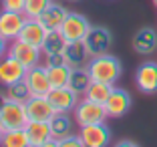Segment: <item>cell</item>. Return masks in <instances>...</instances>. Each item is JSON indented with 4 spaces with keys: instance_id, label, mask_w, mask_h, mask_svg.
<instances>
[{
    "instance_id": "6da1fadb",
    "label": "cell",
    "mask_w": 157,
    "mask_h": 147,
    "mask_svg": "<svg viewBox=\"0 0 157 147\" xmlns=\"http://www.w3.org/2000/svg\"><path fill=\"white\" fill-rule=\"evenodd\" d=\"M89 75H91L93 81H101V83H109L115 85L119 81L121 73H123V67H121V60L113 55H99L93 56L87 63Z\"/></svg>"
},
{
    "instance_id": "4dcf8cb0",
    "label": "cell",
    "mask_w": 157,
    "mask_h": 147,
    "mask_svg": "<svg viewBox=\"0 0 157 147\" xmlns=\"http://www.w3.org/2000/svg\"><path fill=\"white\" fill-rule=\"evenodd\" d=\"M113 147H139L135 141H129V139H123V141H119L117 145H113Z\"/></svg>"
},
{
    "instance_id": "cb8c5ba5",
    "label": "cell",
    "mask_w": 157,
    "mask_h": 147,
    "mask_svg": "<svg viewBox=\"0 0 157 147\" xmlns=\"http://www.w3.org/2000/svg\"><path fill=\"white\" fill-rule=\"evenodd\" d=\"M0 147H30V139H28L26 129L4 131V137L0 141Z\"/></svg>"
},
{
    "instance_id": "e0dca14e",
    "label": "cell",
    "mask_w": 157,
    "mask_h": 147,
    "mask_svg": "<svg viewBox=\"0 0 157 147\" xmlns=\"http://www.w3.org/2000/svg\"><path fill=\"white\" fill-rule=\"evenodd\" d=\"M133 48L139 55H151V52H155V48H157V30H153V28H149V26L137 30L135 37H133Z\"/></svg>"
},
{
    "instance_id": "f546056e",
    "label": "cell",
    "mask_w": 157,
    "mask_h": 147,
    "mask_svg": "<svg viewBox=\"0 0 157 147\" xmlns=\"http://www.w3.org/2000/svg\"><path fill=\"white\" fill-rule=\"evenodd\" d=\"M63 63H65V55H44V67L63 64Z\"/></svg>"
},
{
    "instance_id": "1f68e13d",
    "label": "cell",
    "mask_w": 157,
    "mask_h": 147,
    "mask_svg": "<svg viewBox=\"0 0 157 147\" xmlns=\"http://www.w3.org/2000/svg\"><path fill=\"white\" fill-rule=\"evenodd\" d=\"M6 55H8V46H6V41L0 37V59H2V56H6Z\"/></svg>"
},
{
    "instance_id": "8992f818",
    "label": "cell",
    "mask_w": 157,
    "mask_h": 147,
    "mask_svg": "<svg viewBox=\"0 0 157 147\" xmlns=\"http://www.w3.org/2000/svg\"><path fill=\"white\" fill-rule=\"evenodd\" d=\"M26 67L20 63L18 59H14L12 55H6L0 59V85H14L18 81H24L26 77Z\"/></svg>"
},
{
    "instance_id": "836d02e7",
    "label": "cell",
    "mask_w": 157,
    "mask_h": 147,
    "mask_svg": "<svg viewBox=\"0 0 157 147\" xmlns=\"http://www.w3.org/2000/svg\"><path fill=\"white\" fill-rule=\"evenodd\" d=\"M4 103H6V93H0V109H2Z\"/></svg>"
},
{
    "instance_id": "83f0119b",
    "label": "cell",
    "mask_w": 157,
    "mask_h": 147,
    "mask_svg": "<svg viewBox=\"0 0 157 147\" xmlns=\"http://www.w3.org/2000/svg\"><path fill=\"white\" fill-rule=\"evenodd\" d=\"M2 10H8V12H24V0H2Z\"/></svg>"
},
{
    "instance_id": "30bf717a",
    "label": "cell",
    "mask_w": 157,
    "mask_h": 147,
    "mask_svg": "<svg viewBox=\"0 0 157 147\" xmlns=\"http://www.w3.org/2000/svg\"><path fill=\"white\" fill-rule=\"evenodd\" d=\"M24 22H26V16L24 12H8V10H2L0 14V37L4 41H16L22 30Z\"/></svg>"
},
{
    "instance_id": "603a6c76",
    "label": "cell",
    "mask_w": 157,
    "mask_h": 147,
    "mask_svg": "<svg viewBox=\"0 0 157 147\" xmlns=\"http://www.w3.org/2000/svg\"><path fill=\"white\" fill-rule=\"evenodd\" d=\"M71 67L67 63L63 64H52V67H46V73H48V81H51L52 89L56 87H67L71 79Z\"/></svg>"
},
{
    "instance_id": "8fae6325",
    "label": "cell",
    "mask_w": 157,
    "mask_h": 147,
    "mask_svg": "<svg viewBox=\"0 0 157 147\" xmlns=\"http://www.w3.org/2000/svg\"><path fill=\"white\" fill-rule=\"evenodd\" d=\"M24 109H26L28 121H51L56 113L55 107L48 101V97H34V95L24 103Z\"/></svg>"
},
{
    "instance_id": "7a4b0ae2",
    "label": "cell",
    "mask_w": 157,
    "mask_h": 147,
    "mask_svg": "<svg viewBox=\"0 0 157 147\" xmlns=\"http://www.w3.org/2000/svg\"><path fill=\"white\" fill-rule=\"evenodd\" d=\"M107 109L103 103H95L91 99H81L75 107V121H77L81 127L85 125H95V123H105L107 119Z\"/></svg>"
},
{
    "instance_id": "e575fe53",
    "label": "cell",
    "mask_w": 157,
    "mask_h": 147,
    "mask_svg": "<svg viewBox=\"0 0 157 147\" xmlns=\"http://www.w3.org/2000/svg\"><path fill=\"white\" fill-rule=\"evenodd\" d=\"M2 137H4V129L0 127V141H2Z\"/></svg>"
},
{
    "instance_id": "ba28073f",
    "label": "cell",
    "mask_w": 157,
    "mask_h": 147,
    "mask_svg": "<svg viewBox=\"0 0 157 147\" xmlns=\"http://www.w3.org/2000/svg\"><path fill=\"white\" fill-rule=\"evenodd\" d=\"M81 139L85 147H109L111 143V129L105 123H95V125H85L81 127Z\"/></svg>"
},
{
    "instance_id": "d6a6232c",
    "label": "cell",
    "mask_w": 157,
    "mask_h": 147,
    "mask_svg": "<svg viewBox=\"0 0 157 147\" xmlns=\"http://www.w3.org/2000/svg\"><path fill=\"white\" fill-rule=\"evenodd\" d=\"M40 147H59V141H56V139H48V141L42 143Z\"/></svg>"
},
{
    "instance_id": "2e32d148",
    "label": "cell",
    "mask_w": 157,
    "mask_h": 147,
    "mask_svg": "<svg viewBox=\"0 0 157 147\" xmlns=\"http://www.w3.org/2000/svg\"><path fill=\"white\" fill-rule=\"evenodd\" d=\"M67 14H69V12H67L65 6H60V4H56V2H52V4L48 6V8H46L36 20L48 32H52V30H59V28L63 26V22H65V18H67Z\"/></svg>"
},
{
    "instance_id": "9a60e30c",
    "label": "cell",
    "mask_w": 157,
    "mask_h": 147,
    "mask_svg": "<svg viewBox=\"0 0 157 147\" xmlns=\"http://www.w3.org/2000/svg\"><path fill=\"white\" fill-rule=\"evenodd\" d=\"M46 34H48V30H46L36 18H26V22H24L22 30H20V34H18V41L28 42V44L40 48L44 38H46Z\"/></svg>"
},
{
    "instance_id": "7402d4cb",
    "label": "cell",
    "mask_w": 157,
    "mask_h": 147,
    "mask_svg": "<svg viewBox=\"0 0 157 147\" xmlns=\"http://www.w3.org/2000/svg\"><path fill=\"white\" fill-rule=\"evenodd\" d=\"M67 44H69V41H67L65 37H63V32L60 30H52L46 34L44 42H42L40 51L42 55H63L67 48Z\"/></svg>"
},
{
    "instance_id": "9c48e42d",
    "label": "cell",
    "mask_w": 157,
    "mask_h": 147,
    "mask_svg": "<svg viewBox=\"0 0 157 147\" xmlns=\"http://www.w3.org/2000/svg\"><path fill=\"white\" fill-rule=\"evenodd\" d=\"M135 85L143 95H155L157 93V63L147 60V63L139 64L137 73H135Z\"/></svg>"
},
{
    "instance_id": "4fadbf2b",
    "label": "cell",
    "mask_w": 157,
    "mask_h": 147,
    "mask_svg": "<svg viewBox=\"0 0 157 147\" xmlns=\"http://www.w3.org/2000/svg\"><path fill=\"white\" fill-rule=\"evenodd\" d=\"M48 101L51 105L55 107L56 113H69V111H75L78 103V95L75 91H71L69 87H56V89H51L48 93Z\"/></svg>"
},
{
    "instance_id": "52a82bcc",
    "label": "cell",
    "mask_w": 157,
    "mask_h": 147,
    "mask_svg": "<svg viewBox=\"0 0 157 147\" xmlns=\"http://www.w3.org/2000/svg\"><path fill=\"white\" fill-rule=\"evenodd\" d=\"M24 83L28 85L30 93L34 97H46L51 93L52 85L48 81V73H46L44 64H36V67H30L26 71V77H24Z\"/></svg>"
},
{
    "instance_id": "484cf974",
    "label": "cell",
    "mask_w": 157,
    "mask_h": 147,
    "mask_svg": "<svg viewBox=\"0 0 157 147\" xmlns=\"http://www.w3.org/2000/svg\"><path fill=\"white\" fill-rule=\"evenodd\" d=\"M4 93H6V99H8V101H16V103H22V105L33 97V93H30V89H28V85L24 83V81L8 85Z\"/></svg>"
},
{
    "instance_id": "44dd1931",
    "label": "cell",
    "mask_w": 157,
    "mask_h": 147,
    "mask_svg": "<svg viewBox=\"0 0 157 147\" xmlns=\"http://www.w3.org/2000/svg\"><path fill=\"white\" fill-rule=\"evenodd\" d=\"M91 83H93V79H91V75H89L87 67H75V69L71 71V79H69V85H67V87L81 97V95L87 93V89H89Z\"/></svg>"
},
{
    "instance_id": "3957f363",
    "label": "cell",
    "mask_w": 157,
    "mask_h": 147,
    "mask_svg": "<svg viewBox=\"0 0 157 147\" xmlns=\"http://www.w3.org/2000/svg\"><path fill=\"white\" fill-rule=\"evenodd\" d=\"M28 123V115L22 103L8 101L0 109V127L4 131H12V129H24Z\"/></svg>"
},
{
    "instance_id": "ac0fdd59",
    "label": "cell",
    "mask_w": 157,
    "mask_h": 147,
    "mask_svg": "<svg viewBox=\"0 0 157 147\" xmlns=\"http://www.w3.org/2000/svg\"><path fill=\"white\" fill-rule=\"evenodd\" d=\"M63 55H65V63L69 64L71 69H75V67H87V63L91 60V55H89L83 41L69 42Z\"/></svg>"
},
{
    "instance_id": "d6986e66",
    "label": "cell",
    "mask_w": 157,
    "mask_h": 147,
    "mask_svg": "<svg viewBox=\"0 0 157 147\" xmlns=\"http://www.w3.org/2000/svg\"><path fill=\"white\" fill-rule=\"evenodd\" d=\"M24 129H26L28 139H30V147H40L42 143L52 139L48 121H28Z\"/></svg>"
},
{
    "instance_id": "f1b7e54d",
    "label": "cell",
    "mask_w": 157,
    "mask_h": 147,
    "mask_svg": "<svg viewBox=\"0 0 157 147\" xmlns=\"http://www.w3.org/2000/svg\"><path fill=\"white\" fill-rule=\"evenodd\" d=\"M59 147H85V143H83V139H81V135H73L71 133L69 137L60 139Z\"/></svg>"
},
{
    "instance_id": "4316f807",
    "label": "cell",
    "mask_w": 157,
    "mask_h": 147,
    "mask_svg": "<svg viewBox=\"0 0 157 147\" xmlns=\"http://www.w3.org/2000/svg\"><path fill=\"white\" fill-rule=\"evenodd\" d=\"M51 4L52 0H24V16L26 18H38Z\"/></svg>"
},
{
    "instance_id": "ffe728a7",
    "label": "cell",
    "mask_w": 157,
    "mask_h": 147,
    "mask_svg": "<svg viewBox=\"0 0 157 147\" xmlns=\"http://www.w3.org/2000/svg\"><path fill=\"white\" fill-rule=\"evenodd\" d=\"M48 125H51L52 139H56V141L69 137L73 133V119L69 113H55V117L48 121Z\"/></svg>"
},
{
    "instance_id": "5bb4252c",
    "label": "cell",
    "mask_w": 157,
    "mask_h": 147,
    "mask_svg": "<svg viewBox=\"0 0 157 147\" xmlns=\"http://www.w3.org/2000/svg\"><path fill=\"white\" fill-rule=\"evenodd\" d=\"M105 109H107V115L109 117H115V119L117 117H123L131 109V95L125 89L113 87L109 99L105 101Z\"/></svg>"
},
{
    "instance_id": "7c38bea8",
    "label": "cell",
    "mask_w": 157,
    "mask_h": 147,
    "mask_svg": "<svg viewBox=\"0 0 157 147\" xmlns=\"http://www.w3.org/2000/svg\"><path fill=\"white\" fill-rule=\"evenodd\" d=\"M40 48L38 46H33L28 44V42H22V41H12V44L8 46V55H12L14 59H18L20 63L26 67V69H30V67H36L38 63H40Z\"/></svg>"
},
{
    "instance_id": "277c9868",
    "label": "cell",
    "mask_w": 157,
    "mask_h": 147,
    "mask_svg": "<svg viewBox=\"0 0 157 147\" xmlns=\"http://www.w3.org/2000/svg\"><path fill=\"white\" fill-rule=\"evenodd\" d=\"M83 42H85L89 55L93 59V56L107 55L109 52L113 37H111V32H109V28H105V26H91V30L87 32V37H85Z\"/></svg>"
},
{
    "instance_id": "d590c367",
    "label": "cell",
    "mask_w": 157,
    "mask_h": 147,
    "mask_svg": "<svg viewBox=\"0 0 157 147\" xmlns=\"http://www.w3.org/2000/svg\"><path fill=\"white\" fill-rule=\"evenodd\" d=\"M153 4H155V6H157V0H153Z\"/></svg>"
},
{
    "instance_id": "d4e9b609",
    "label": "cell",
    "mask_w": 157,
    "mask_h": 147,
    "mask_svg": "<svg viewBox=\"0 0 157 147\" xmlns=\"http://www.w3.org/2000/svg\"><path fill=\"white\" fill-rule=\"evenodd\" d=\"M111 91H113V85L101 83V81H93V83L89 85L85 97L91 99V101H95V103H103V105H105V101L109 99V95H111Z\"/></svg>"
},
{
    "instance_id": "5b68a950",
    "label": "cell",
    "mask_w": 157,
    "mask_h": 147,
    "mask_svg": "<svg viewBox=\"0 0 157 147\" xmlns=\"http://www.w3.org/2000/svg\"><path fill=\"white\" fill-rule=\"evenodd\" d=\"M59 30L63 32V37H65L69 42L85 41L87 32L91 30V22H89L87 16H83V14L69 12L67 18H65V22H63V26H60Z\"/></svg>"
}]
</instances>
